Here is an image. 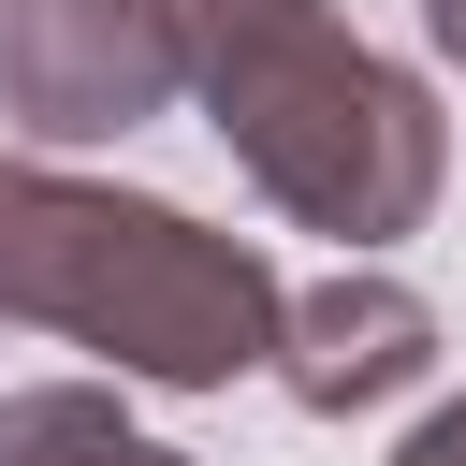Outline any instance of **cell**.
<instances>
[{"label":"cell","mask_w":466,"mask_h":466,"mask_svg":"<svg viewBox=\"0 0 466 466\" xmlns=\"http://www.w3.org/2000/svg\"><path fill=\"white\" fill-rule=\"evenodd\" d=\"M262 364H277V393L306 422H364V408L437 379V306L408 277H379V262H335L320 291H277V350Z\"/></svg>","instance_id":"obj_4"},{"label":"cell","mask_w":466,"mask_h":466,"mask_svg":"<svg viewBox=\"0 0 466 466\" xmlns=\"http://www.w3.org/2000/svg\"><path fill=\"white\" fill-rule=\"evenodd\" d=\"M189 102V0H0V116L29 146H116Z\"/></svg>","instance_id":"obj_3"},{"label":"cell","mask_w":466,"mask_h":466,"mask_svg":"<svg viewBox=\"0 0 466 466\" xmlns=\"http://www.w3.org/2000/svg\"><path fill=\"white\" fill-rule=\"evenodd\" d=\"M0 335H73L146 393H233L277 350V262L160 189L0 146Z\"/></svg>","instance_id":"obj_2"},{"label":"cell","mask_w":466,"mask_h":466,"mask_svg":"<svg viewBox=\"0 0 466 466\" xmlns=\"http://www.w3.org/2000/svg\"><path fill=\"white\" fill-rule=\"evenodd\" d=\"M189 102L233 146V175L291 218L379 262L451 189V116L408 58H379L335 0H189Z\"/></svg>","instance_id":"obj_1"},{"label":"cell","mask_w":466,"mask_h":466,"mask_svg":"<svg viewBox=\"0 0 466 466\" xmlns=\"http://www.w3.org/2000/svg\"><path fill=\"white\" fill-rule=\"evenodd\" d=\"M0 466H189V451L146 437L102 379H29V393H0Z\"/></svg>","instance_id":"obj_5"},{"label":"cell","mask_w":466,"mask_h":466,"mask_svg":"<svg viewBox=\"0 0 466 466\" xmlns=\"http://www.w3.org/2000/svg\"><path fill=\"white\" fill-rule=\"evenodd\" d=\"M393 466H466V393H437V408L393 437Z\"/></svg>","instance_id":"obj_6"},{"label":"cell","mask_w":466,"mask_h":466,"mask_svg":"<svg viewBox=\"0 0 466 466\" xmlns=\"http://www.w3.org/2000/svg\"><path fill=\"white\" fill-rule=\"evenodd\" d=\"M422 44H437V58L466 73V0H422Z\"/></svg>","instance_id":"obj_7"}]
</instances>
